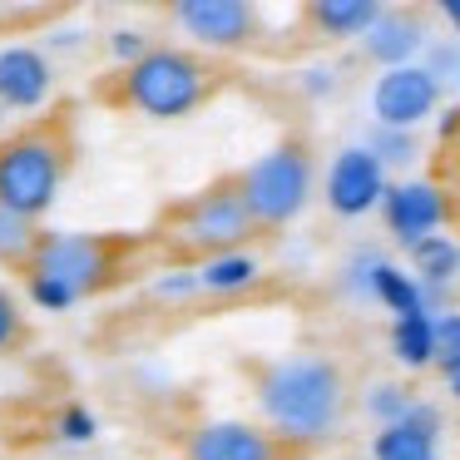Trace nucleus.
<instances>
[{
	"label": "nucleus",
	"mask_w": 460,
	"mask_h": 460,
	"mask_svg": "<svg viewBox=\"0 0 460 460\" xmlns=\"http://www.w3.org/2000/svg\"><path fill=\"white\" fill-rule=\"evenodd\" d=\"M55 100V60L35 40L0 45V110L40 114Z\"/></svg>",
	"instance_id": "obj_9"
},
{
	"label": "nucleus",
	"mask_w": 460,
	"mask_h": 460,
	"mask_svg": "<svg viewBox=\"0 0 460 460\" xmlns=\"http://www.w3.org/2000/svg\"><path fill=\"white\" fill-rule=\"evenodd\" d=\"M35 45H40L45 55H70V50H80V45H84V31H80V25H60V31H50L45 40H35Z\"/></svg>",
	"instance_id": "obj_30"
},
{
	"label": "nucleus",
	"mask_w": 460,
	"mask_h": 460,
	"mask_svg": "<svg viewBox=\"0 0 460 460\" xmlns=\"http://www.w3.org/2000/svg\"><path fill=\"white\" fill-rule=\"evenodd\" d=\"M361 302H376L381 312H391V317H411V312H426V297H420V282L411 278L401 262H391L386 252L376 258V268H371L367 288H361Z\"/></svg>",
	"instance_id": "obj_15"
},
{
	"label": "nucleus",
	"mask_w": 460,
	"mask_h": 460,
	"mask_svg": "<svg viewBox=\"0 0 460 460\" xmlns=\"http://www.w3.org/2000/svg\"><path fill=\"white\" fill-rule=\"evenodd\" d=\"M233 183H238V199L258 228H288V223H297L307 213L317 164H312V149L302 139H278Z\"/></svg>",
	"instance_id": "obj_4"
},
{
	"label": "nucleus",
	"mask_w": 460,
	"mask_h": 460,
	"mask_svg": "<svg viewBox=\"0 0 460 460\" xmlns=\"http://www.w3.org/2000/svg\"><path fill=\"white\" fill-rule=\"evenodd\" d=\"M262 278V262L252 258L248 248L243 252H218V258H203L199 262V288L208 297H238V292L258 288Z\"/></svg>",
	"instance_id": "obj_18"
},
{
	"label": "nucleus",
	"mask_w": 460,
	"mask_h": 460,
	"mask_svg": "<svg viewBox=\"0 0 460 460\" xmlns=\"http://www.w3.org/2000/svg\"><path fill=\"white\" fill-rule=\"evenodd\" d=\"M371 460H440V406L416 396V406L391 426H376Z\"/></svg>",
	"instance_id": "obj_13"
},
{
	"label": "nucleus",
	"mask_w": 460,
	"mask_h": 460,
	"mask_svg": "<svg viewBox=\"0 0 460 460\" xmlns=\"http://www.w3.org/2000/svg\"><path fill=\"white\" fill-rule=\"evenodd\" d=\"M104 50H110V60L119 65V70H129V65H139L144 55L154 50V40L139 31V25H114L110 40H104Z\"/></svg>",
	"instance_id": "obj_27"
},
{
	"label": "nucleus",
	"mask_w": 460,
	"mask_h": 460,
	"mask_svg": "<svg viewBox=\"0 0 460 460\" xmlns=\"http://www.w3.org/2000/svg\"><path fill=\"white\" fill-rule=\"evenodd\" d=\"M25 307L11 288H0V357H11L15 347H25Z\"/></svg>",
	"instance_id": "obj_29"
},
{
	"label": "nucleus",
	"mask_w": 460,
	"mask_h": 460,
	"mask_svg": "<svg viewBox=\"0 0 460 460\" xmlns=\"http://www.w3.org/2000/svg\"><path fill=\"white\" fill-rule=\"evenodd\" d=\"M302 90H307L312 100H322V94H332V90H337V70H327V65H317V70H307V75H302Z\"/></svg>",
	"instance_id": "obj_31"
},
{
	"label": "nucleus",
	"mask_w": 460,
	"mask_h": 460,
	"mask_svg": "<svg viewBox=\"0 0 460 460\" xmlns=\"http://www.w3.org/2000/svg\"><path fill=\"white\" fill-rule=\"evenodd\" d=\"M440 15L450 21V31H456V45H460V0H440Z\"/></svg>",
	"instance_id": "obj_33"
},
{
	"label": "nucleus",
	"mask_w": 460,
	"mask_h": 460,
	"mask_svg": "<svg viewBox=\"0 0 460 460\" xmlns=\"http://www.w3.org/2000/svg\"><path fill=\"white\" fill-rule=\"evenodd\" d=\"M258 411L282 446H322L347 420V376L327 351H288L262 367Z\"/></svg>",
	"instance_id": "obj_1"
},
{
	"label": "nucleus",
	"mask_w": 460,
	"mask_h": 460,
	"mask_svg": "<svg viewBox=\"0 0 460 460\" xmlns=\"http://www.w3.org/2000/svg\"><path fill=\"white\" fill-rule=\"evenodd\" d=\"M351 460H361V456H351Z\"/></svg>",
	"instance_id": "obj_36"
},
{
	"label": "nucleus",
	"mask_w": 460,
	"mask_h": 460,
	"mask_svg": "<svg viewBox=\"0 0 460 460\" xmlns=\"http://www.w3.org/2000/svg\"><path fill=\"white\" fill-rule=\"evenodd\" d=\"M327 208L337 218H367L371 208H381V193H386V169L371 159L361 144H347V149L332 154L327 164Z\"/></svg>",
	"instance_id": "obj_11"
},
{
	"label": "nucleus",
	"mask_w": 460,
	"mask_h": 460,
	"mask_svg": "<svg viewBox=\"0 0 460 460\" xmlns=\"http://www.w3.org/2000/svg\"><path fill=\"white\" fill-rule=\"evenodd\" d=\"M35 238H40V223L21 218V213H5L0 208V262H15L25 268L35 252Z\"/></svg>",
	"instance_id": "obj_22"
},
{
	"label": "nucleus",
	"mask_w": 460,
	"mask_h": 460,
	"mask_svg": "<svg viewBox=\"0 0 460 460\" xmlns=\"http://www.w3.org/2000/svg\"><path fill=\"white\" fill-rule=\"evenodd\" d=\"M456 367H460V307H450L436 317V371L450 376Z\"/></svg>",
	"instance_id": "obj_28"
},
{
	"label": "nucleus",
	"mask_w": 460,
	"mask_h": 460,
	"mask_svg": "<svg viewBox=\"0 0 460 460\" xmlns=\"http://www.w3.org/2000/svg\"><path fill=\"white\" fill-rule=\"evenodd\" d=\"M361 149H367L371 159L381 164V169H406V164L420 159L416 129H381V124H371L367 139H361Z\"/></svg>",
	"instance_id": "obj_20"
},
{
	"label": "nucleus",
	"mask_w": 460,
	"mask_h": 460,
	"mask_svg": "<svg viewBox=\"0 0 460 460\" xmlns=\"http://www.w3.org/2000/svg\"><path fill=\"white\" fill-rule=\"evenodd\" d=\"M218 90V75L203 55L183 50V45H154L139 65L119 70V84H114V100L124 110H134L139 119L154 124H173L199 114L203 104Z\"/></svg>",
	"instance_id": "obj_2"
},
{
	"label": "nucleus",
	"mask_w": 460,
	"mask_h": 460,
	"mask_svg": "<svg viewBox=\"0 0 460 460\" xmlns=\"http://www.w3.org/2000/svg\"><path fill=\"white\" fill-rule=\"evenodd\" d=\"M183 460H282V440L252 420H199L183 436Z\"/></svg>",
	"instance_id": "obj_12"
},
{
	"label": "nucleus",
	"mask_w": 460,
	"mask_h": 460,
	"mask_svg": "<svg viewBox=\"0 0 460 460\" xmlns=\"http://www.w3.org/2000/svg\"><path fill=\"white\" fill-rule=\"evenodd\" d=\"M411 406H416V396H411V386H401V381H376V386L367 391V416L376 420V426L401 420Z\"/></svg>",
	"instance_id": "obj_25"
},
{
	"label": "nucleus",
	"mask_w": 460,
	"mask_h": 460,
	"mask_svg": "<svg viewBox=\"0 0 460 460\" xmlns=\"http://www.w3.org/2000/svg\"><path fill=\"white\" fill-rule=\"evenodd\" d=\"M144 292H149L154 302H169V307L203 297V288H199V262H189V268H169V272H159V278H149V288H144Z\"/></svg>",
	"instance_id": "obj_23"
},
{
	"label": "nucleus",
	"mask_w": 460,
	"mask_h": 460,
	"mask_svg": "<svg viewBox=\"0 0 460 460\" xmlns=\"http://www.w3.org/2000/svg\"><path fill=\"white\" fill-rule=\"evenodd\" d=\"M0 139H5V110H0Z\"/></svg>",
	"instance_id": "obj_35"
},
{
	"label": "nucleus",
	"mask_w": 460,
	"mask_h": 460,
	"mask_svg": "<svg viewBox=\"0 0 460 460\" xmlns=\"http://www.w3.org/2000/svg\"><path fill=\"white\" fill-rule=\"evenodd\" d=\"M456 129H460V104H450V110H440V139H450Z\"/></svg>",
	"instance_id": "obj_32"
},
{
	"label": "nucleus",
	"mask_w": 460,
	"mask_h": 460,
	"mask_svg": "<svg viewBox=\"0 0 460 460\" xmlns=\"http://www.w3.org/2000/svg\"><path fill=\"white\" fill-rule=\"evenodd\" d=\"M169 21L203 50H248L262 31L258 5L248 0H173Z\"/></svg>",
	"instance_id": "obj_7"
},
{
	"label": "nucleus",
	"mask_w": 460,
	"mask_h": 460,
	"mask_svg": "<svg viewBox=\"0 0 460 460\" xmlns=\"http://www.w3.org/2000/svg\"><path fill=\"white\" fill-rule=\"evenodd\" d=\"M411 278L420 288H450L460 278V243L446 238V233H430L411 248Z\"/></svg>",
	"instance_id": "obj_19"
},
{
	"label": "nucleus",
	"mask_w": 460,
	"mask_h": 460,
	"mask_svg": "<svg viewBox=\"0 0 460 460\" xmlns=\"http://www.w3.org/2000/svg\"><path fill=\"white\" fill-rule=\"evenodd\" d=\"M446 391H450V396L460 401V367H456V371H450V376H446Z\"/></svg>",
	"instance_id": "obj_34"
},
{
	"label": "nucleus",
	"mask_w": 460,
	"mask_h": 460,
	"mask_svg": "<svg viewBox=\"0 0 460 460\" xmlns=\"http://www.w3.org/2000/svg\"><path fill=\"white\" fill-rule=\"evenodd\" d=\"M129 268V243H119L114 233H75V228H40L35 252L25 262V272H45V278L65 282V288L94 297V292L114 288Z\"/></svg>",
	"instance_id": "obj_5"
},
{
	"label": "nucleus",
	"mask_w": 460,
	"mask_h": 460,
	"mask_svg": "<svg viewBox=\"0 0 460 460\" xmlns=\"http://www.w3.org/2000/svg\"><path fill=\"white\" fill-rule=\"evenodd\" d=\"M391 357L406 371H426L436 367V317L430 312H411V317H391Z\"/></svg>",
	"instance_id": "obj_17"
},
{
	"label": "nucleus",
	"mask_w": 460,
	"mask_h": 460,
	"mask_svg": "<svg viewBox=\"0 0 460 460\" xmlns=\"http://www.w3.org/2000/svg\"><path fill=\"white\" fill-rule=\"evenodd\" d=\"M381 223H386V233L401 243V248H416L420 238H430V233L446 228V189L430 179H401V183H386V193H381Z\"/></svg>",
	"instance_id": "obj_8"
},
{
	"label": "nucleus",
	"mask_w": 460,
	"mask_h": 460,
	"mask_svg": "<svg viewBox=\"0 0 460 460\" xmlns=\"http://www.w3.org/2000/svg\"><path fill=\"white\" fill-rule=\"evenodd\" d=\"M252 233H258V223L248 218V208H243L238 183H233V179H223V183H213V189L193 193V199L179 208V218H173V238H179L183 248L203 252V258L243 252Z\"/></svg>",
	"instance_id": "obj_6"
},
{
	"label": "nucleus",
	"mask_w": 460,
	"mask_h": 460,
	"mask_svg": "<svg viewBox=\"0 0 460 460\" xmlns=\"http://www.w3.org/2000/svg\"><path fill=\"white\" fill-rule=\"evenodd\" d=\"M25 297L35 302V312H70V307H80V292L75 288H65V282H55V278H45V272H25Z\"/></svg>",
	"instance_id": "obj_26"
},
{
	"label": "nucleus",
	"mask_w": 460,
	"mask_h": 460,
	"mask_svg": "<svg viewBox=\"0 0 460 460\" xmlns=\"http://www.w3.org/2000/svg\"><path fill=\"white\" fill-rule=\"evenodd\" d=\"M70 179V144L50 124H31L0 139V208L40 223L60 203Z\"/></svg>",
	"instance_id": "obj_3"
},
{
	"label": "nucleus",
	"mask_w": 460,
	"mask_h": 460,
	"mask_svg": "<svg viewBox=\"0 0 460 460\" xmlns=\"http://www.w3.org/2000/svg\"><path fill=\"white\" fill-rule=\"evenodd\" d=\"M50 436L60 440V446H94L100 440V416H94L84 401H65L60 411H55V420H50Z\"/></svg>",
	"instance_id": "obj_21"
},
{
	"label": "nucleus",
	"mask_w": 460,
	"mask_h": 460,
	"mask_svg": "<svg viewBox=\"0 0 460 460\" xmlns=\"http://www.w3.org/2000/svg\"><path fill=\"white\" fill-rule=\"evenodd\" d=\"M426 45H430V31H426V21H420V11H381L376 25L361 35V55L376 60L381 70L416 65Z\"/></svg>",
	"instance_id": "obj_14"
},
{
	"label": "nucleus",
	"mask_w": 460,
	"mask_h": 460,
	"mask_svg": "<svg viewBox=\"0 0 460 460\" xmlns=\"http://www.w3.org/2000/svg\"><path fill=\"white\" fill-rule=\"evenodd\" d=\"M440 110V90L420 65H396L381 70V80L371 84V114L381 129H416Z\"/></svg>",
	"instance_id": "obj_10"
},
{
	"label": "nucleus",
	"mask_w": 460,
	"mask_h": 460,
	"mask_svg": "<svg viewBox=\"0 0 460 460\" xmlns=\"http://www.w3.org/2000/svg\"><path fill=\"white\" fill-rule=\"evenodd\" d=\"M376 0H312L307 5V25L327 40H361L376 25Z\"/></svg>",
	"instance_id": "obj_16"
},
{
	"label": "nucleus",
	"mask_w": 460,
	"mask_h": 460,
	"mask_svg": "<svg viewBox=\"0 0 460 460\" xmlns=\"http://www.w3.org/2000/svg\"><path fill=\"white\" fill-rule=\"evenodd\" d=\"M420 70L436 80V90L446 94V90H460V45L456 40H430L426 50H420Z\"/></svg>",
	"instance_id": "obj_24"
}]
</instances>
